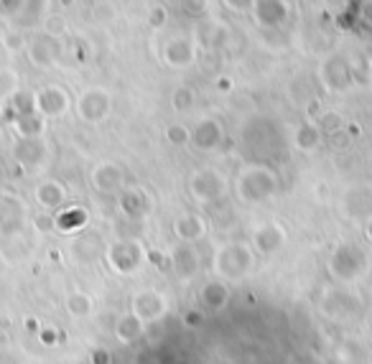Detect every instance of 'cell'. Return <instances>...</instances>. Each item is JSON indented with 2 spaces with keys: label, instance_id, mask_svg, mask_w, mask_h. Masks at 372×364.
<instances>
[{
  "label": "cell",
  "instance_id": "cell-1",
  "mask_svg": "<svg viewBox=\"0 0 372 364\" xmlns=\"http://www.w3.org/2000/svg\"><path fill=\"white\" fill-rule=\"evenodd\" d=\"M15 227H21V204L13 199H0V232L11 234Z\"/></svg>",
  "mask_w": 372,
  "mask_h": 364
},
{
  "label": "cell",
  "instance_id": "cell-2",
  "mask_svg": "<svg viewBox=\"0 0 372 364\" xmlns=\"http://www.w3.org/2000/svg\"><path fill=\"white\" fill-rule=\"evenodd\" d=\"M6 43L8 46H21V36H18V38H15V36H8Z\"/></svg>",
  "mask_w": 372,
  "mask_h": 364
}]
</instances>
